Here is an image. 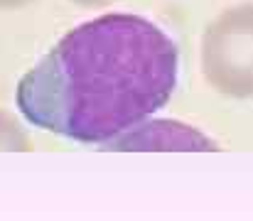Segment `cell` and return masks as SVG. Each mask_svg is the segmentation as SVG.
I'll return each instance as SVG.
<instances>
[{
	"instance_id": "6da1fadb",
	"label": "cell",
	"mask_w": 253,
	"mask_h": 221,
	"mask_svg": "<svg viewBox=\"0 0 253 221\" xmlns=\"http://www.w3.org/2000/svg\"><path fill=\"white\" fill-rule=\"evenodd\" d=\"M179 52L155 22L108 12L67 32L17 86L37 128L103 147L174 93Z\"/></svg>"
},
{
	"instance_id": "7a4b0ae2",
	"label": "cell",
	"mask_w": 253,
	"mask_h": 221,
	"mask_svg": "<svg viewBox=\"0 0 253 221\" xmlns=\"http://www.w3.org/2000/svg\"><path fill=\"white\" fill-rule=\"evenodd\" d=\"M204 74L231 96L253 93V5L224 12L204 35Z\"/></svg>"
},
{
	"instance_id": "3957f363",
	"label": "cell",
	"mask_w": 253,
	"mask_h": 221,
	"mask_svg": "<svg viewBox=\"0 0 253 221\" xmlns=\"http://www.w3.org/2000/svg\"><path fill=\"white\" fill-rule=\"evenodd\" d=\"M101 150L148 152V150H216V143L202 131L168 118H145L126 133L108 140Z\"/></svg>"
},
{
	"instance_id": "277c9868",
	"label": "cell",
	"mask_w": 253,
	"mask_h": 221,
	"mask_svg": "<svg viewBox=\"0 0 253 221\" xmlns=\"http://www.w3.org/2000/svg\"><path fill=\"white\" fill-rule=\"evenodd\" d=\"M0 150H30L25 128L7 111H0Z\"/></svg>"
},
{
	"instance_id": "5b68a950",
	"label": "cell",
	"mask_w": 253,
	"mask_h": 221,
	"mask_svg": "<svg viewBox=\"0 0 253 221\" xmlns=\"http://www.w3.org/2000/svg\"><path fill=\"white\" fill-rule=\"evenodd\" d=\"M30 0H0V10H12V7H22Z\"/></svg>"
},
{
	"instance_id": "8992f818",
	"label": "cell",
	"mask_w": 253,
	"mask_h": 221,
	"mask_svg": "<svg viewBox=\"0 0 253 221\" xmlns=\"http://www.w3.org/2000/svg\"><path fill=\"white\" fill-rule=\"evenodd\" d=\"M74 2H79V5H106L111 0H74Z\"/></svg>"
}]
</instances>
